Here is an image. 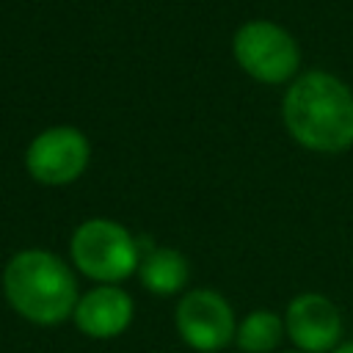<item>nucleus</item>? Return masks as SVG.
I'll list each match as a JSON object with an SVG mask.
<instances>
[{
	"instance_id": "obj_1",
	"label": "nucleus",
	"mask_w": 353,
	"mask_h": 353,
	"mask_svg": "<svg viewBox=\"0 0 353 353\" xmlns=\"http://www.w3.org/2000/svg\"><path fill=\"white\" fill-rule=\"evenodd\" d=\"M290 138L317 154H339L353 146V91L336 74L312 69L298 74L281 99Z\"/></svg>"
},
{
	"instance_id": "obj_2",
	"label": "nucleus",
	"mask_w": 353,
	"mask_h": 353,
	"mask_svg": "<svg viewBox=\"0 0 353 353\" xmlns=\"http://www.w3.org/2000/svg\"><path fill=\"white\" fill-rule=\"evenodd\" d=\"M3 298L28 323L52 328L72 320L80 301L74 270L47 248H22L3 268Z\"/></svg>"
},
{
	"instance_id": "obj_3",
	"label": "nucleus",
	"mask_w": 353,
	"mask_h": 353,
	"mask_svg": "<svg viewBox=\"0 0 353 353\" xmlns=\"http://www.w3.org/2000/svg\"><path fill=\"white\" fill-rule=\"evenodd\" d=\"M69 256L74 270L97 284H121L141 265L138 237L113 218H88L74 226Z\"/></svg>"
},
{
	"instance_id": "obj_4",
	"label": "nucleus",
	"mask_w": 353,
	"mask_h": 353,
	"mask_svg": "<svg viewBox=\"0 0 353 353\" xmlns=\"http://www.w3.org/2000/svg\"><path fill=\"white\" fill-rule=\"evenodd\" d=\"M237 66L262 85H284L298 77L301 47L295 36L270 19H248L232 36Z\"/></svg>"
},
{
	"instance_id": "obj_5",
	"label": "nucleus",
	"mask_w": 353,
	"mask_h": 353,
	"mask_svg": "<svg viewBox=\"0 0 353 353\" xmlns=\"http://www.w3.org/2000/svg\"><path fill=\"white\" fill-rule=\"evenodd\" d=\"M91 163V143L83 130L72 124H55L33 135L25 149V171L47 188H63L77 182Z\"/></svg>"
},
{
	"instance_id": "obj_6",
	"label": "nucleus",
	"mask_w": 353,
	"mask_h": 353,
	"mask_svg": "<svg viewBox=\"0 0 353 353\" xmlns=\"http://www.w3.org/2000/svg\"><path fill=\"white\" fill-rule=\"evenodd\" d=\"M174 323L179 339L196 353H218L229 347L237 331V317L232 303L218 290L210 287H196L182 292L174 309Z\"/></svg>"
},
{
	"instance_id": "obj_7",
	"label": "nucleus",
	"mask_w": 353,
	"mask_h": 353,
	"mask_svg": "<svg viewBox=\"0 0 353 353\" xmlns=\"http://www.w3.org/2000/svg\"><path fill=\"white\" fill-rule=\"evenodd\" d=\"M284 331L301 353H331L345 334L342 312L323 292H301L287 303Z\"/></svg>"
},
{
	"instance_id": "obj_8",
	"label": "nucleus",
	"mask_w": 353,
	"mask_h": 353,
	"mask_svg": "<svg viewBox=\"0 0 353 353\" xmlns=\"http://www.w3.org/2000/svg\"><path fill=\"white\" fill-rule=\"evenodd\" d=\"M135 317V303L119 284H97L80 295L72 323L88 339H113L130 328Z\"/></svg>"
},
{
	"instance_id": "obj_9",
	"label": "nucleus",
	"mask_w": 353,
	"mask_h": 353,
	"mask_svg": "<svg viewBox=\"0 0 353 353\" xmlns=\"http://www.w3.org/2000/svg\"><path fill=\"white\" fill-rule=\"evenodd\" d=\"M138 279H141V287L152 295H160V298L179 295L190 279V265L179 248L154 245L141 256Z\"/></svg>"
},
{
	"instance_id": "obj_10",
	"label": "nucleus",
	"mask_w": 353,
	"mask_h": 353,
	"mask_svg": "<svg viewBox=\"0 0 353 353\" xmlns=\"http://www.w3.org/2000/svg\"><path fill=\"white\" fill-rule=\"evenodd\" d=\"M284 317L270 309H254L237 320L234 345L243 353H273L284 336Z\"/></svg>"
},
{
	"instance_id": "obj_11",
	"label": "nucleus",
	"mask_w": 353,
	"mask_h": 353,
	"mask_svg": "<svg viewBox=\"0 0 353 353\" xmlns=\"http://www.w3.org/2000/svg\"><path fill=\"white\" fill-rule=\"evenodd\" d=\"M331 353H353V339H350V342H339Z\"/></svg>"
},
{
	"instance_id": "obj_12",
	"label": "nucleus",
	"mask_w": 353,
	"mask_h": 353,
	"mask_svg": "<svg viewBox=\"0 0 353 353\" xmlns=\"http://www.w3.org/2000/svg\"><path fill=\"white\" fill-rule=\"evenodd\" d=\"M284 353H301V350H284Z\"/></svg>"
}]
</instances>
